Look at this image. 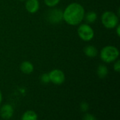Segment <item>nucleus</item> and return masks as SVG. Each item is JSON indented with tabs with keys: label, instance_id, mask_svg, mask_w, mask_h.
Wrapping results in <instances>:
<instances>
[{
	"label": "nucleus",
	"instance_id": "f257e3e1",
	"mask_svg": "<svg viewBox=\"0 0 120 120\" xmlns=\"http://www.w3.org/2000/svg\"><path fill=\"white\" fill-rule=\"evenodd\" d=\"M85 9L84 6L77 2L70 4L66 6L63 13V21L72 26L79 25L84 20Z\"/></svg>",
	"mask_w": 120,
	"mask_h": 120
},
{
	"label": "nucleus",
	"instance_id": "f03ea898",
	"mask_svg": "<svg viewBox=\"0 0 120 120\" xmlns=\"http://www.w3.org/2000/svg\"><path fill=\"white\" fill-rule=\"evenodd\" d=\"M120 51L117 47L113 45H106L100 52L101 59L107 64H110L119 59Z\"/></svg>",
	"mask_w": 120,
	"mask_h": 120
},
{
	"label": "nucleus",
	"instance_id": "7ed1b4c3",
	"mask_svg": "<svg viewBox=\"0 0 120 120\" xmlns=\"http://www.w3.org/2000/svg\"><path fill=\"white\" fill-rule=\"evenodd\" d=\"M101 23L107 29H114L119 23V16L111 11H106L101 15Z\"/></svg>",
	"mask_w": 120,
	"mask_h": 120
},
{
	"label": "nucleus",
	"instance_id": "20e7f679",
	"mask_svg": "<svg viewBox=\"0 0 120 120\" xmlns=\"http://www.w3.org/2000/svg\"><path fill=\"white\" fill-rule=\"evenodd\" d=\"M77 34L79 38L84 42H89L94 37L95 33L92 27L88 23H80L77 28Z\"/></svg>",
	"mask_w": 120,
	"mask_h": 120
},
{
	"label": "nucleus",
	"instance_id": "39448f33",
	"mask_svg": "<svg viewBox=\"0 0 120 120\" xmlns=\"http://www.w3.org/2000/svg\"><path fill=\"white\" fill-rule=\"evenodd\" d=\"M63 11L60 8H53L50 9L46 13V20L52 24H58L63 21Z\"/></svg>",
	"mask_w": 120,
	"mask_h": 120
},
{
	"label": "nucleus",
	"instance_id": "423d86ee",
	"mask_svg": "<svg viewBox=\"0 0 120 120\" xmlns=\"http://www.w3.org/2000/svg\"><path fill=\"white\" fill-rule=\"evenodd\" d=\"M49 75L50 78V82L55 85H61L65 81V75L64 72L60 69H53L49 73Z\"/></svg>",
	"mask_w": 120,
	"mask_h": 120
},
{
	"label": "nucleus",
	"instance_id": "0eeeda50",
	"mask_svg": "<svg viewBox=\"0 0 120 120\" xmlns=\"http://www.w3.org/2000/svg\"><path fill=\"white\" fill-rule=\"evenodd\" d=\"M13 114H14V109L11 104L8 103L4 104L0 108V116L4 120H10L13 116Z\"/></svg>",
	"mask_w": 120,
	"mask_h": 120
},
{
	"label": "nucleus",
	"instance_id": "6e6552de",
	"mask_svg": "<svg viewBox=\"0 0 120 120\" xmlns=\"http://www.w3.org/2000/svg\"><path fill=\"white\" fill-rule=\"evenodd\" d=\"M40 4L39 0H26L25 4V9L30 13H35L39 9Z\"/></svg>",
	"mask_w": 120,
	"mask_h": 120
},
{
	"label": "nucleus",
	"instance_id": "1a4fd4ad",
	"mask_svg": "<svg viewBox=\"0 0 120 120\" xmlns=\"http://www.w3.org/2000/svg\"><path fill=\"white\" fill-rule=\"evenodd\" d=\"M20 69L25 74H30L34 71V65L29 61H24L20 64Z\"/></svg>",
	"mask_w": 120,
	"mask_h": 120
},
{
	"label": "nucleus",
	"instance_id": "9d476101",
	"mask_svg": "<svg viewBox=\"0 0 120 120\" xmlns=\"http://www.w3.org/2000/svg\"><path fill=\"white\" fill-rule=\"evenodd\" d=\"M84 53L89 58H95L98 54V50L95 46L89 45L84 48Z\"/></svg>",
	"mask_w": 120,
	"mask_h": 120
},
{
	"label": "nucleus",
	"instance_id": "9b49d317",
	"mask_svg": "<svg viewBox=\"0 0 120 120\" xmlns=\"http://www.w3.org/2000/svg\"><path fill=\"white\" fill-rule=\"evenodd\" d=\"M98 18V15L95 11H89L86 13H85L84 20L88 24H92L96 21Z\"/></svg>",
	"mask_w": 120,
	"mask_h": 120
},
{
	"label": "nucleus",
	"instance_id": "f8f14e48",
	"mask_svg": "<svg viewBox=\"0 0 120 120\" xmlns=\"http://www.w3.org/2000/svg\"><path fill=\"white\" fill-rule=\"evenodd\" d=\"M21 120H38V115L34 110H27L22 114Z\"/></svg>",
	"mask_w": 120,
	"mask_h": 120
},
{
	"label": "nucleus",
	"instance_id": "ddd939ff",
	"mask_svg": "<svg viewBox=\"0 0 120 120\" xmlns=\"http://www.w3.org/2000/svg\"><path fill=\"white\" fill-rule=\"evenodd\" d=\"M108 69L105 64H100L97 68V75L100 79H105L108 74Z\"/></svg>",
	"mask_w": 120,
	"mask_h": 120
},
{
	"label": "nucleus",
	"instance_id": "4468645a",
	"mask_svg": "<svg viewBox=\"0 0 120 120\" xmlns=\"http://www.w3.org/2000/svg\"><path fill=\"white\" fill-rule=\"evenodd\" d=\"M44 4L49 8H53L56 6L60 1V0H44Z\"/></svg>",
	"mask_w": 120,
	"mask_h": 120
},
{
	"label": "nucleus",
	"instance_id": "2eb2a0df",
	"mask_svg": "<svg viewBox=\"0 0 120 120\" xmlns=\"http://www.w3.org/2000/svg\"><path fill=\"white\" fill-rule=\"evenodd\" d=\"M40 80L44 84H46V83H50V78H49V73H44V74H43L40 76Z\"/></svg>",
	"mask_w": 120,
	"mask_h": 120
},
{
	"label": "nucleus",
	"instance_id": "dca6fc26",
	"mask_svg": "<svg viewBox=\"0 0 120 120\" xmlns=\"http://www.w3.org/2000/svg\"><path fill=\"white\" fill-rule=\"evenodd\" d=\"M80 109L82 112H86L89 109V105L86 102H82L80 104Z\"/></svg>",
	"mask_w": 120,
	"mask_h": 120
},
{
	"label": "nucleus",
	"instance_id": "f3484780",
	"mask_svg": "<svg viewBox=\"0 0 120 120\" xmlns=\"http://www.w3.org/2000/svg\"><path fill=\"white\" fill-rule=\"evenodd\" d=\"M83 120H97V119L94 115L90 113H86L83 116Z\"/></svg>",
	"mask_w": 120,
	"mask_h": 120
},
{
	"label": "nucleus",
	"instance_id": "a211bd4d",
	"mask_svg": "<svg viewBox=\"0 0 120 120\" xmlns=\"http://www.w3.org/2000/svg\"><path fill=\"white\" fill-rule=\"evenodd\" d=\"M113 69L115 71L119 73L120 71V61L119 59H117L116 61L114 62V65H113Z\"/></svg>",
	"mask_w": 120,
	"mask_h": 120
},
{
	"label": "nucleus",
	"instance_id": "6ab92c4d",
	"mask_svg": "<svg viewBox=\"0 0 120 120\" xmlns=\"http://www.w3.org/2000/svg\"><path fill=\"white\" fill-rule=\"evenodd\" d=\"M115 28V30H116V33H117V36L118 37H120V23Z\"/></svg>",
	"mask_w": 120,
	"mask_h": 120
},
{
	"label": "nucleus",
	"instance_id": "aec40b11",
	"mask_svg": "<svg viewBox=\"0 0 120 120\" xmlns=\"http://www.w3.org/2000/svg\"><path fill=\"white\" fill-rule=\"evenodd\" d=\"M2 99H3V96H2V93H1V91H0V105L2 103Z\"/></svg>",
	"mask_w": 120,
	"mask_h": 120
},
{
	"label": "nucleus",
	"instance_id": "412c9836",
	"mask_svg": "<svg viewBox=\"0 0 120 120\" xmlns=\"http://www.w3.org/2000/svg\"><path fill=\"white\" fill-rule=\"evenodd\" d=\"M18 1H25L26 0H18Z\"/></svg>",
	"mask_w": 120,
	"mask_h": 120
}]
</instances>
